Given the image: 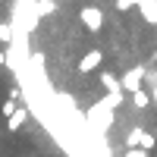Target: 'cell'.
<instances>
[{"label": "cell", "mask_w": 157, "mask_h": 157, "mask_svg": "<svg viewBox=\"0 0 157 157\" xmlns=\"http://www.w3.org/2000/svg\"><path fill=\"white\" fill-rule=\"evenodd\" d=\"M141 78H145V69L135 66V69H129V72L123 75V82H120V85L129 91V94H132V91H138V88H141Z\"/></svg>", "instance_id": "obj_4"}, {"label": "cell", "mask_w": 157, "mask_h": 157, "mask_svg": "<svg viewBox=\"0 0 157 157\" xmlns=\"http://www.w3.org/2000/svg\"><path fill=\"white\" fill-rule=\"evenodd\" d=\"M78 22H82V29L85 32H101L104 29V13H101V6H94V3H88V6H82L78 10Z\"/></svg>", "instance_id": "obj_1"}, {"label": "cell", "mask_w": 157, "mask_h": 157, "mask_svg": "<svg viewBox=\"0 0 157 157\" xmlns=\"http://www.w3.org/2000/svg\"><path fill=\"white\" fill-rule=\"evenodd\" d=\"M16 110H19V107H16V101H13V98H10V101H3V107H0V113H3L6 120H10V116L16 113Z\"/></svg>", "instance_id": "obj_7"}, {"label": "cell", "mask_w": 157, "mask_h": 157, "mask_svg": "<svg viewBox=\"0 0 157 157\" xmlns=\"http://www.w3.org/2000/svg\"><path fill=\"white\" fill-rule=\"evenodd\" d=\"M123 157H151V151H145V148H126Z\"/></svg>", "instance_id": "obj_9"}, {"label": "cell", "mask_w": 157, "mask_h": 157, "mask_svg": "<svg viewBox=\"0 0 157 157\" xmlns=\"http://www.w3.org/2000/svg\"><path fill=\"white\" fill-rule=\"evenodd\" d=\"M101 85L107 88V91H116V78H113L110 72H104V75H101Z\"/></svg>", "instance_id": "obj_8"}, {"label": "cell", "mask_w": 157, "mask_h": 157, "mask_svg": "<svg viewBox=\"0 0 157 157\" xmlns=\"http://www.w3.org/2000/svg\"><path fill=\"white\" fill-rule=\"evenodd\" d=\"M3 66H6V50L0 47V69H3Z\"/></svg>", "instance_id": "obj_11"}, {"label": "cell", "mask_w": 157, "mask_h": 157, "mask_svg": "<svg viewBox=\"0 0 157 157\" xmlns=\"http://www.w3.org/2000/svg\"><path fill=\"white\" fill-rule=\"evenodd\" d=\"M132 107H135V110H148V107H151V94H148L145 88L132 91Z\"/></svg>", "instance_id": "obj_5"}, {"label": "cell", "mask_w": 157, "mask_h": 157, "mask_svg": "<svg viewBox=\"0 0 157 157\" xmlns=\"http://www.w3.org/2000/svg\"><path fill=\"white\" fill-rule=\"evenodd\" d=\"M126 148H145V151H154V148H157V138H154L151 132H145V129H129Z\"/></svg>", "instance_id": "obj_2"}, {"label": "cell", "mask_w": 157, "mask_h": 157, "mask_svg": "<svg viewBox=\"0 0 157 157\" xmlns=\"http://www.w3.org/2000/svg\"><path fill=\"white\" fill-rule=\"evenodd\" d=\"M25 120H29V113L19 107V110H16V113H13L10 120H6V132H16V129H22V126H25Z\"/></svg>", "instance_id": "obj_6"}, {"label": "cell", "mask_w": 157, "mask_h": 157, "mask_svg": "<svg viewBox=\"0 0 157 157\" xmlns=\"http://www.w3.org/2000/svg\"><path fill=\"white\" fill-rule=\"evenodd\" d=\"M10 38H13L10 25H6V22H0V44H10Z\"/></svg>", "instance_id": "obj_10"}, {"label": "cell", "mask_w": 157, "mask_h": 157, "mask_svg": "<svg viewBox=\"0 0 157 157\" xmlns=\"http://www.w3.org/2000/svg\"><path fill=\"white\" fill-rule=\"evenodd\" d=\"M101 63H104V50H98V47H91V50H85V54L78 57V63H75V69L82 72V75H88V72H94V69H101Z\"/></svg>", "instance_id": "obj_3"}]
</instances>
